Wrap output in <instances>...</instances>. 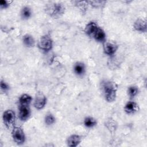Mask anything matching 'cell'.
<instances>
[{"instance_id":"cell-1","label":"cell","mask_w":147,"mask_h":147,"mask_svg":"<svg viewBox=\"0 0 147 147\" xmlns=\"http://www.w3.org/2000/svg\"><path fill=\"white\" fill-rule=\"evenodd\" d=\"M102 87L105 99L109 102H113L116 96L117 87L115 84L110 81H106L103 83Z\"/></svg>"},{"instance_id":"cell-2","label":"cell","mask_w":147,"mask_h":147,"mask_svg":"<svg viewBox=\"0 0 147 147\" xmlns=\"http://www.w3.org/2000/svg\"><path fill=\"white\" fill-rule=\"evenodd\" d=\"M37 45L40 49L44 51H49L52 47V40L49 35L45 34L40 37Z\"/></svg>"},{"instance_id":"cell-3","label":"cell","mask_w":147,"mask_h":147,"mask_svg":"<svg viewBox=\"0 0 147 147\" xmlns=\"http://www.w3.org/2000/svg\"><path fill=\"white\" fill-rule=\"evenodd\" d=\"M13 140L18 144H23L25 140V136L22 129L20 127L15 126L11 132Z\"/></svg>"},{"instance_id":"cell-4","label":"cell","mask_w":147,"mask_h":147,"mask_svg":"<svg viewBox=\"0 0 147 147\" xmlns=\"http://www.w3.org/2000/svg\"><path fill=\"white\" fill-rule=\"evenodd\" d=\"M3 121L4 124L7 128L13 126L15 121V113L11 110H6L3 114Z\"/></svg>"},{"instance_id":"cell-5","label":"cell","mask_w":147,"mask_h":147,"mask_svg":"<svg viewBox=\"0 0 147 147\" xmlns=\"http://www.w3.org/2000/svg\"><path fill=\"white\" fill-rule=\"evenodd\" d=\"M18 110V116L21 121H25L29 118L30 115V110L29 105L20 104Z\"/></svg>"},{"instance_id":"cell-6","label":"cell","mask_w":147,"mask_h":147,"mask_svg":"<svg viewBox=\"0 0 147 147\" xmlns=\"http://www.w3.org/2000/svg\"><path fill=\"white\" fill-rule=\"evenodd\" d=\"M47 98L45 95L42 93L38 92L36 96L33 105L36 109L40 110L45 106Z\"/></svg>"},{"instance_id":"cell-7","label":"cell","mask_w":147,"mask_h":147,"mask_svg":"<svg viewBox=\"0 0 147 147\" xmlns=\"http://www.w3.org/2000/svg\"><path fill=\"white\" fill-rule=\"evenodd\" d=\"M64 6L59 3H54L51 8V13L54 16H59L62 15L64 12Z\"/></svg>"},{"instance_id":"cell-8","label":"cell","mask_w":147,"mask_h":147,"mask_svg":"<svg viewBox=\"0 0 147 147\" xmlns=\"http://www.w3.org/2000/svg\"><path fill=\"white\" fill-rule=\"evenodd\" d=\"M117 48V45L114 44L109 42H105L103 44L104 52L107 55H113L116 52Z\"/></svg>"},{"instance_id":"cell-9","label":"cell","mask_w":147,"mask_h":147,"mask_svg":"<svg viewBox=\"0 0 147 147\" xmlns=\"http://www.w3.org/2000/svg\"><path fill=\"white\" fill-rule=\"evenodd\" d=\"M135 30L141 32H145L146 31V22L142 18H138L133 25Z\"/></svg>"},{"instance_id":"cell-10","label":"cell","mask_w":147,"mask_h":147,"mask_svg":"<svg viewBox=\"0 0 147 147\" xmlns=\"http://www.w3.org/2000/svg\"><path fill=\"white\" fill-rule=\"evenodd\" d=\"M99 27L97 24L94 22H90L87 24L85 28V32L89 36H94Z\"/></svg>"},{"instance_id":"cell-11","label":"cell","mask_w":147,"mask_h":147,"mask_svg":"<svg viewBox=\"0 0 147 147\" xmlns=\"http://www.w3.org/2000/svg\"><path fill=\"white\" fill-rule=\"evenodd\" d=\"M81 142V138L77 134H72L70 136L67 140V145L71 147L78 146Z\"/></svg>"},{"instance_id":"cell-12","label":"cell","mask_w":147,"mask_h":147,"mask_svg":"<svg viewBox=\"0 0 147 147\" xmlns=\"http://www.w3.org/2000/svg\"><path fill=\"white\" fill-rule=\"evenodd\" d=\"M137 105L133 101H129L125 106V111L127 114H133L137 111Z\"/></svg>"},{"instance_id":"cell-13","label":"cell","mask_w":147,"mask_h":147,"mask_svg":"<svg viewBox=\"0 0 147 147\" xmlns=\"http://www.w3.org/2000/svg\"><path fill=\"white\" fill-rule=\"evenodd\" d=\"M74 71L78 76L83 75L85 72V66L82 63H76L74 66Z\"/></svg>"},{"instance_id":"cell-14","label":"cell","mask_w":147,"mask_h":147,"mask_svg":"<svg viewBox=\"0 0 147 147\" xmlns=\"http://www.w3.org/2000/svg\"><path fill=\"white\" fill-rule=\"evenodd\" d=\"M93 37L97 41L104 42L106 39V34L102 29L99 28Z\"/></svg>"},{"instance_id":"cell-15","label":"cell","mask_w":147,"mask_h":147,"mask_svg":"<svg viewBox=\"0 0 147 147\" xmlns=\"http://www.w3.org/2000/svg\"><path fill=\"white\" fill-rule=\"evenodd\" d=\"M23 42L28 47H32L34 45L35 41L32 36L29 34H26L23 37Z\"/></svg>"},{"instance_id":"cell-16","label":"cell","mask_w":147,"mask_h":147,"mask_svg":"<svg viewBox=\"0 0 147 147\" xmlns=\"http://www.w3.org/2000/svg\"><path fill=\"white\" fill-rule=\"evenodd\" d=\"M32 100V97L28 95V94H23L22 95L20 99H19V102L20 105H29L30 104V103L31 102Z\"/></svg>"},{"instance_id":"cell-17","label":"cell","mask_w":147,"mask_h":147,"mask_svg":"<svg viewBox=\"0 0 147 147\" xmlns=\"http://www.w3.org/2000/svg\"><path fill=\"white\" fill-rule=\"evenodd\" d=\"M84 124L87 127H92L96 124V121L92 117H86L84 120Z\"/></svg>"},{"instance_id":"cell-18","label":"cell","mask_w":147,"mask_h":147,"mask_svg":"<svg viewBox=\"0 0 147 147\" xmlns=\"http://www.w3.org/2000/svg\"><path fill=\"white\" fill-rule=\"evenodd\" d=\"M32 14L31 12V9L28 7V6H25L21 11V15L22 17L25 18V19H28L29 18Z\"/></svg>"},{"instance_id":"cell-19","label":"cell","mask_w":147,"mask_h":147,"mask_svg":"<svg viewBox=\"0 0 147 147\" xmlns=\"http://www.w3.org/2000/svg\"><path fill=\"white\" fill-rule=\"evenodd\" d=\"M55 122V117L51 114H48L45 116V123L47 125H52L53 123H54Z\"/></svg>"},{"instance_id":"cell-20","label":"cell","mask_w":147,"mask_h":147,"mask_svg":"<svg viewBox=\"0 0 147 147\" xmlns=\"http://www.w3.org/2000/svg\"><path fill=\"white\" fill-rule=\"evenodd\" d=\"M138 91V90L137 87L136 86H130L128 88V90H127L128 95L130 97L135 96L137 94Z\"/></svg>"},{"instance_id":"cell-21","label":"cell","mask_w":147,"mask_h":147,"mask_svg":"<svg viewBox=\"0 0 147 147\" xmlns=\"http://www.w3.org/2000/svg\"><path fill=\"white\" fill-rule=\"evenodd\" d=\"M1 88L2 90L6 91H7L9 90V87L8 84L6 83L3 82V80H1Z\"/></svg>"},{"instance_id":"cell-22","label":"cell","mask_w":147,"mask_h":147,"mask_svg":"<svg viewBox=\"0 0 147 147\" xmlns=\"http://www.w3.org/2000/svg\"><path fill=\"white\" fill-rule=\"evenodd\" d=\"M0 6L2 8H6L9 6L8 2L4 0L0 1Z\"/></svg>"}]
</instances>
